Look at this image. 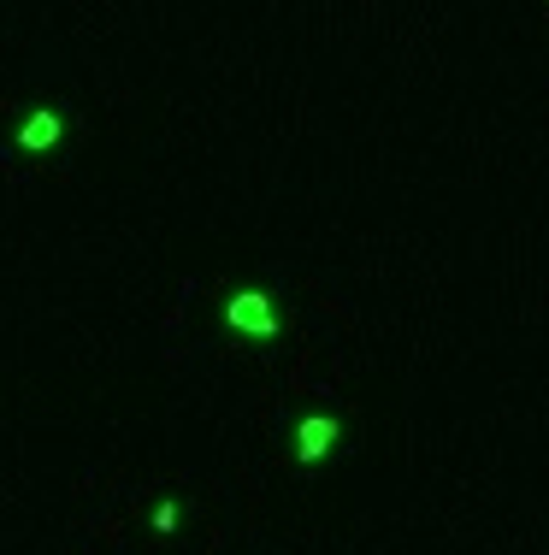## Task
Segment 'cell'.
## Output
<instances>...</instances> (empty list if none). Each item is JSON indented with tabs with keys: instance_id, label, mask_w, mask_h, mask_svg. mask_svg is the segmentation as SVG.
<instances>
[{
	"instance_id": "obj_4",
	"label": "cell",
	"mask_w": 549,
	"mask_h": 555,
	"mask_svg": "<svg viewBox=\"0 0 549 555\" xmlns=\"http://www.w3.org/2000/svg\"><path fill=\"white\" fill-rule=\"evenodd\" d=\"M154 532H178V502H160L154 508Z\"/></svg>"
},
{
	"instance_id": "obj_2",
	"label": "cell",
	"mask_w": 549,
	"mask_h": 555,
	"mask_svg": "<svg viewBox=\"0 0 549 555\" xmlns=\"http://www.w3.org/2000/svg\"><path fill=\"white\" fill-rule=\"evenodd\" d=\"M331 443H337V420H331V414H307L302 426H296V461H302V467L325 461Z\"/></svg>"
},
{
	"instance_id": "obj_1",
	"label": "cell",
	"mask_w": 549,
	"mask_h": 555,
	"mask_svg": "<svg viewBox=\"0 0 549 555\" xmlns=\"http://www.w3.org/2000/svg\"><path fill=\"white\" fill-rule=\"evenodd\" d=\"M225 325L243 331V337H272V331H278V313H272V302H266L260 290H237V296L225 302Z\"/></svg>"
},
{
	"instance_id": "obj_3",
	"label": "cell",
	"mask_w": 549,
	"mask_h": 555,
	"mask_svg": "<svg viewBox=\"0 0 549 555\" xmlns=\"http://www.w3.org/2000/svg\"><path fill=\"white\" fill-rule=\"evenodd\" d=\"M60 113H48V107H42V113H30V119H24V130H18V148H30V154H42V148H54V142H60Z\"/></svg>"
}]
</instances>
